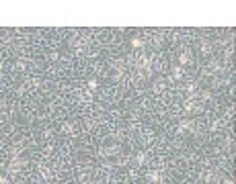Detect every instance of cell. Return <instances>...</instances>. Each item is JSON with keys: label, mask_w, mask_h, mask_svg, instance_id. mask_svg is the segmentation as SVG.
Here are the masks:
<instances>
[{"label": "cell", "mask_w": 236, "mask_h": 184, "mask_svg": "<svg viewBox=\"0 0 236 184\" xmlns=\"http://www.w3.org/2000/svg\"><path fill=\"white\" fill-rule=\"evenodd\" d=\"M179 62H181V64H187V62H189V53H181L179 55Z\"/></svg>", "instance_id": "obj_3"}, {"label": "cell", "mask_w": 236, "mask_h": 184, "mask_svg": "<svg viewBox=\"0 0 236 184\" xmlns=\"http://www.w3.org/2000/svg\"><path fill=\"white\" fill-rule=\"evenodd\" d=\"M132 45H133V47H144V41L136 37V39H132Z\"/></svg>", "instance_id": "obj_2"}, {"label": "cell", "mask_w": 236, "mask_h": 184, "mask_svg": "<svg viewBox=\"0 0 236 184\" xmlns=\"http://www.w3.org/2000/svg\"><path fill=\"white\" fill-rule=\"evenodd\" d=\"M172 76H175V78H181V68H179V65H175V68H172Z\"/></svg>", "instance_id": "obj_4"}, {"label": "cell", "mask_w": 236, "mask_h": 184, "mask_svg": "<svg viewBox=\"0 0 236 184\" xmlns=\"http://www.w3.org/2000/svg\"><path fill=\"white\" fill-rule=\"evenodd\" d=\"M88 88H90V90H97V82L90 80V82H88Z\"/></svg>", "instance_id": "obj_5"}, {"label": "cell", "mask_w": 236, "mask_h": 184, "mask_svg": "<svg viewBox=\"0 0 236 184\" xmlns=\"http://www.w3.org/2000/svg\"><path fill=\"white\" fill-rule=\"evenodd\" d=\"M148 178H150L154 184H158V180H160V174H158L156 170H150V172H148Z\"/></svg>", "instance_id": "obj_1"}]
</instances>
